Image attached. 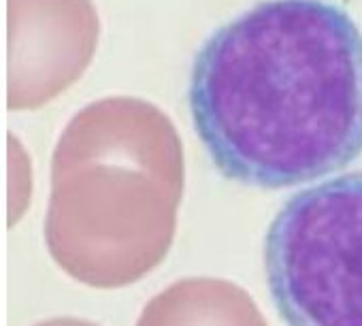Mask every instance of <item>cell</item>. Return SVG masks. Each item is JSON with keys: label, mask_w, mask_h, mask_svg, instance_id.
Returning <instances> with one entry per match:
<instances>
[{"label": "cell", "mask_w": 362, "mask_h": 326, "mask_svg": "<svg viewBox=\"0 0 362 326\" xmlns=\"http://www.w3.org/2000/svg\"><path fill=\"white\" fill-rule=\"evenodd\" d=\"M37 326H98V324H92V322H86V320H77V318H54V320L41 322Z\"/></svg>", "instance_id": "cell-6"}, {"label": "cell", "mask_w": 362, "mask_h": 326, "mask_svg": "<svg viewBox=\"0 0 362 326\" xmlns=\"http://www.w3.org/2000/svg\"><path fill=\"white\" fill-rule=\"evenodd\" d=\"M9 109H37L88 66L98 20L90 0H7Z\"/></svg>", "instance_id": "cell-4"}, {"label": "cell", "mask_w": 362, "mask_h": 326, "mask_svg": "<svg viewBox=\"0 0 362 326\" xmlns=\"http://www.w3.org/2000/svg\"><path fill=\"white\" fill-rule=\"evenodd\" d=\"M264 273L288 326H362V171L305 188L279 209Z\"/></svg>", "instance_id": "cell-3"}, {"label": "cell", "mask_w": 362, "mask_h": 326, "mask_svg": "<svg viewBox=\"0 0 362 326\" xmlns=\"http://www.w3.org/2000/svg\"><path fill=\"white\" fill-rule=\"evenodd\" d=\"M181 194L184 156L170 122L139 100L94 103L54 151L47 250L86 286H130L166 258Z\"/></svg>", "instance_id": "cell-2"}, {"label": "cell", "mask_w": 362, "mask_h": 326, "mask_svg": "<svg viewBox=\"0 0 362 326\" xmlns=\"http://www.w3.org/2000/svg\"><path fill=\"white\" fill-rule=\"evenodd\" d=\"M136 326H267V320L241 286L216 277H190L156 294Z\"/></svg>", "instance_id": "cell-5"}, {"label": "cell", "mask_w": 362, "mask_h": 326, "mask_svg": "<svg viewBox=\"0 0 362 326\" xmlns=\"http://www.w3.org/2000/svg\"><path fill=\"white\" fill-rule=\"evenodd\" d=\"M188 105L224 177L315 182L362 153V33L326 0H267L205 41Z\"/></svg>", "instance_id": "cell-1"}]
</instances>
